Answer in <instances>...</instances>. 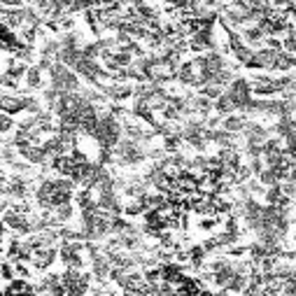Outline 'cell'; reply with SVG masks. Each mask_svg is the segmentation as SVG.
Segmentation results:
<instances>
[{
  "instance_id": "cell-1",
  "label": "cell",
  "mask_w": 296,
  "mask_h": 296,
  "mask_svg": "<svg viewBox=\"0 0 296 296\" xmlns=\"http://www.w3.org/2000/svg\"><path fill=\"white\" fill-rule=\"evenodd\" d=\"M37 287L33 284H26V282H14V284H5V294H35Z\"/></svg>"
}]
</instances>
